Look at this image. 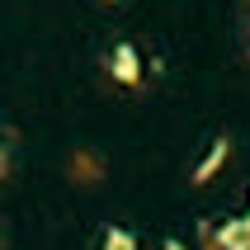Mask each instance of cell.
<instances>
[{"mask_svg": "<svg viewBox=\"0 0 250 250\" xmlns=\"http://www.w3.org/2000/svg\"><path fill=\"white\" fill-rule=\"evenodd\" d=\"M161 250H184V246H180V241H166V246H161Z\"/></svg>", "mask_w": 250, "mask_h": 250, "instance_id": "5", "label": "cell"}, {"mask_svg": "<svg viewBox=\"0 0 250 250\" xmlns=\"http://www.w3.org/2000/svg\"><path fill=\"white\" fill-rule=\"evenodd\" d=\"M203 246L208 250H250V217H231V222L203 227Z\"/></svg>", "mask_w": 250, "mask_h": 250, "instance_id": "1", "label": "cell"}, {"mask_svg": "<svg viewBox=\"0 0 250 250\" xmlns=\"http://www.w3.org/2000/svg\"><path fill=\"white\" fill-rule=\"evenodd\" d=\"M227 151H231V142H227V137H217V146H212V151L203 156V161H198V170H194V184H208L212 175H217V170H222V161H227Z\"/></svg>", "mask_w": 250, "mask_h": 250, "instance_id": "3", "label": "cell"}, {"mask_svg": "<svg viewBox=\"0 0 250 250\" xmlns=\"http://www.w3.org/2000/svg\"><path fill=\"white\" fill-rule=\"evenodd\" d=\"M246 217H250V208H246Z\"/></svg>", "mask_w": 250, "mask_h": 250, "instance_id": "6", "label": "cell"}, {"mask_svg": "<svg viewBox=\"0 0 250 250\" xmlns=\"http://www.w3.org/2000/svg\"><path fill=\"white\" fill-rule=\"evenodd\" d=\"M99 250H142L137 246V236H132V231H127V227H104V231H99Z\"/></svg>", "mask_w": 250, "mask_h": 250, "instance_id": "4", "label": "cell"}, {"mask_svg": "<svg viewBox=\"0 0 250 250\" xmlns=\"http://www.w3.org/2000/svg\"><path fill=\"white\" fill-rule=\"evenodd\" d=\"M104 66H109V76L118 85H142V52L132 42H113L109 57H104Z\"/></svg>", "mask_w": 250, "mask_h": 250, "instance_id": "2", "label": "cell"}]
</instances>
